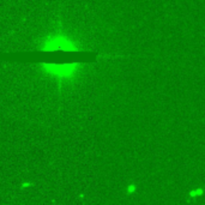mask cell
<instances>
[{
  "label": "cell",
  "mask_w": 205,
  "mask_h": 205,
  "mask_svg": "<svg viewBox=\"0 0 205 205\" xmlns=\"http://www.w3.org/2000/svg\"><path fill=\"white\" fill-rule=\"evenodd\" d=\"M41 52L47 53H77V46L70 40L67 36L57 34V35H49L42 42Z\"/></svg>",
  "instance_id": "obj_1"
},
{
  "label": "cell",
  "mask_w": 205,
  "mask_h": 205,
  "mask_svg": "<svg viewBox=\"0 0 205 205\" xmlns=\"http://www.w3.org/2000/svg\"><path fill=\"white\" fill-rule=\"evenodd\" d=\"M41 66L44 73L57 79H67L77 71V62L70 61H42Z\"/></svg>",
  "instance_id": "obj_2"
},
{
  "label": "cell",
  "mask_w": 205,
  "mask_h": 205,
  "mask_svg": "<svg viewBox=\"0 0 205 205\" xmlns=\"http://www.w3.org/2000/svg\"><path fill=\"white\" fill-rule=\"evenodd\" d=\"M202 193H203V189H197V191H193V192L191 193V196L194 197V194H202Z\"/></svg>",
  "instance_id": "obj_3"
},
{
  "label": "cell",
  "mask_w": 205,
  "mask_h": 205,
  "mask_svg": "<svg viewBox=\"0 0 205 205\" xmlns=\"http://www.w3.org/2000/svg\"><path fill=\"white\" fill-rule=\"evenodd\" d=\"M133 189H134V187H133V186H131V187H130V189H128V192H132Z\"/></svg>",
  "instance_id": "obj_4"
}]
</instances>
